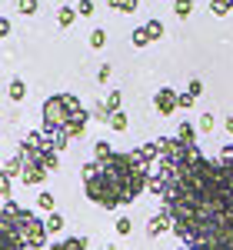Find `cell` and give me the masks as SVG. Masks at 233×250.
<instances>
[{
  "label": "cell",
  "instance_id": "6da1fadb",
  "mask_svg": "<svg viewBox=\"0 0 233 250\" xmlns=\"http://www.w3.org/2000/svg\"><path fill=\"white\" fill-rule=\"evenodd\" d=\"M10 230L17 233L20 240H27V247L30 250H43L47 247V224H43V220H40V217H34V213L30 210H23V220H20L17 227H10Z\"/></svg>",
  "mask_w": 233,
  "mask_h": 250
},
{
  "label": "cell",
  "instance_id": "7a4b0ae2",
  "mask_svg": "<svg viewBox=\"0 0 233 250\" xmlns=\"http://www.w3.org/2000/svg\"><path fill=\"white\" fill-rule=\"evenodd\" d=\"M70 107H67V97L63 94H54L43 100V124H54V127H67L70 120Z\"/></svg>",
  "mask_w": 233,
  "mask_h": 250
},
{
  "label": "cell",
  "instance_id": "3957f363",
  "mask_svg": "<svg viewBox=\"0 0 233 250\" xmlns=\"http://www.w3.org/2000/svg\"><path fill=\"white\" fill-rule=\"evenodd\" d=\"M40 134H43V140H47V147H50V150H57V154L70 144V134H67L63 127H54V124H43V127H40Z\"/></svg>",
  "mask_w": 233,
  "mask_h": 250
},
{
  "label": "cell",
  "instance_id": "277c9868",
  "mask_svg": "<svg viewBox=\"0 0 233 250\" xmlns=\"http://www.w3.org/2000/svg\"><path fill=\"white\" fill-rule=\"evenodd\" d=\"M154 107L160 110V114H174L176 107H180V94L170 90V87H163V90H156V94H154Z\"/></svg>",
  "mask_w": 233,
  "mask_h": 250
},
{
  "label": "cell",
  "instance_id": "5b68a950",
  "mask_svg": "<svg viewBox=\"0 0 233 250\" xmlns=\"http://www.w3.org/2000/svg\"><path fill=\"white\" fill-rule=\"evenodd\" d=\"M167 230H174V217L167 210L154 213V217L147 220V233H150V237H160V233H167Z\"/></svg>",
  "mask_w": 233,
  "mask_h": 250
},
{
  "label": "cell",
  "instance_id": "8992f818",
  "mask_svg": "<svg viewBox=\"0 0 233 250\" xmlns=\"http://www.w3.org/2000/svg\"><path fill=\"white\" fill-rule=\"evenodd\" d=\"M43 180H47V170H43V167H23L20 184H27V187H40Z\"/></svg>",
  "mask_w": 233,
  "mask_h": 250
},
{
  "label": "cell",
  "instance_id": "52a82bcc",
  "mask_svg": "<svg viewBox=\"0 0 233 250\" xmlns=\"http://www.w3.org/2000/svg\"><path fill=\"white\" fill-rule=\"evenodd\" d=\"M147 190L154 193V197H160V200H167V193H170V184H167L160 173H150V180H147Z\"/></svg>",
  "mask_w": 233,
  "mask_h": 250
},
{
  "label": "cell",
  "instance_id": "ba28073f",
  "mask_svg": "<svg viewBox=\"0 0 233 250\" xmlns=\"http://www.w3.org/2000/svg\"><path fill=\"white\" fill-rule=\"evenodd\" d=\"M63 130L70 134V140L83 137V130H87V114H74L70 120H67V127H63Z\"/></svg>",
  "mask_w": 233,
  "mask_h": 250
},
{
  "label": "cell",
  "instance_id": "9c48e42d",
  "mask_svg": "<svg viewBox=\"0 0 233 250\" xmlns=\"http://www.w3.org/2000/svg\"><path fill=\"white\" fill-rule=\"evenodd\" d=\"M0 240H3V250H27V240H20L10 227H0Z\"/></svg>",
  "mask_w": 233,
  "mask_h": 250
},
{
  "label": "cell",
  "instance_id": "30bf717a",
  "mask_svg": "<svg viewBox=\"0 0 233 250\" xmlns=\"http://www.w3.org/2000/svg\"><path fill=\"white\" fill-rule=\"evenodd\" d=\"M114 144H107V140H97V144H94V160H97V164H110V160H114Z\"/></svg>",
  "mask_w": 233,
  "mask_h": 250
},
{
  "label": "cell",
  "instance_id": "8fae6325",
  "mask_svg": "<svg viewBox=\"0 0 233 250\" xmlns=\"http://www.w3.org/2000/svg\"><path fill=\"white\" fill-rule=\"evenodd\" d=\"M20 160H23V167H40V157L43 150H34V147H27V144H20Z\"/></svg>",
  "mask_w": 233,
  "mask_h": 250
},
{
  "label": "cell",
  "instance_id": "7c38bea8",
  "mask_svg": "<svg viewBox=\"0 0 233 250\" xmlns=\"http://www.w3.org/2000/svg\"><path fill=\"white\" fill-rule=\"evenodd\" d=\"M37 207H40L43 213H47V217H50V213H54V207H57V197H54L50 190H40V197H37Z\"/></svg>",
  "mask_w": 233,
  "mask_h": 250
},
{
  "label": "cell",
  "instance_id": "4fadbf2b",
  "mask_svg": "<svg viewBox=\"0 0 233 250\" xmlns=\"http://www.w3.org/2000/svg\"><path fill=\"white\" fill-rule=\"evenodd\" d=\"M176 137H180L183 144H196V127H194V124H187V120H180V130H176Z\"/></svg>",
  "mask_w": 233,
  "mask_h": 250
},
{
  "label": "cell",
  "instance_id": "5bb4252c",
  "mask_svg": "<svg viewBox=\"0 0 233 250\" xmlns=\"http://www.w3.org/2000/svg\"><path fill=\"white\" fill-rule=\"evenodd\" d=\"M103 104H107V110H110V114H120V107H123V94H120V90H110Z\"/></svg>",
  "mask_w": 233,
  "mask_h": 250
},
{
  "label": "cell",
  "instance_id": "9a60e30c",
  "mask_svg": "<svg viewBox=\"0 0 233 250\" xmlns=\"http://www.w3.org/2000/svg\"><path fill=\"white\" fill-rule=\"evenodd\" d=\"M3 173H7V177H23V160H20V157L7 160V164H3Z\"/></svg>",
  "mask_w": 233,
  "mask_h": 250
},
{
  "label": "cell",
  "instance_id": "2e32d148",
  "mask_svg": "<svg viewBox=\"0 0 233 250\" xmlns=\"http://www.w3.org/2000/svg\"><path fill=\"white\" fill-rule=\"evenodd\" d=\"M57 160H60L57 150H43V157H40V167H43V170H57Z\"/></svg>",
  "mask_w": 233,
  "mask_h": 250
},
{
  "label": "cell",
  "instance_id": "e0dca14e",
  "mask_svg": "<svg viewBox=\"0 0 233 250\" xmlns=\"http://www.w3.org/2000/svg\"><path fill=\"white\" fill-rule=\"evenodd\" d=\"M210 14L214 17H227V14H233V7L227 0H210Z\"/></svg>",
  "mask_w": 233,
  "mask_h": 250
},
{
  "label": "cell",
  "instance_id": "ac0fdd59",
  "mask_svg": "<svg viewBox=\"0 0 233 250\" xmlns=\"http://www.w3.org/2000/svg\"><path fill=\"white\" fill-rule=\"evenodd\" d=\"M174 14H176L180 20L190 17V14H194V0H176V3H174Z\"/></svg>",
  "mask_w": 233,
  "mask_h": 250
},
{
  "label": "cell",
  "instance_id": "d6986e66",
  "mask_svg": "<svg viewBox=\"0 0 233 250\" xmlns=\"http://www.w3.org/2000/svg\"><path fill=\"white\" fill-rule=\"evenodd\" d=\"M7 97H10V100H23V97H27V83H23V80H14L10 90H7Z\"/></svg>",
  "mask_w": 233,
  "mask_h": 250
},
{
  "label": "cell",
  "instance_id": "ffe728a7",
  "mask_svg": "<svg viewBox=\"0 0 233 250\" xmlns=\"http://www.w3.org/2000/svg\"><path fill=\"white\" fill-rule=\"evenodd\" d=\"M136 3H140V0H110V7H114V10H120V14H134Z\"/></svg>",
  "mask_w": 233,
  "mask_h": 250
},
{
  "label": "cell",
  "instance_id": "44dd1931",
  "mask_svg": "<svg viewBox=\"0 0 233 250\" xmlns=\"http://www.w3.org/2000/svg\"><path fill=\"white\" fill-rule=\"evenodd\" d=\"M60 247L63 250H87V237H67Z\"/></svg>",
  "mask_w": 233,
  "mask_h": 250
},
{
  "label": "cell",
  "instance_id": "7402d4cb",
  "mask_svg": "<svg viewBox=\"0 0 233 250\" xmlns=\"http://www.w3.org/2000/svg\"><path fill=\"white\" fill-rule=\"evenodd\" d=\"M40 0H17V10L23 14V17H30V14H37Z\"/></svg>",
  "mask_w": 233,
  "mask_h": 250
},
{
  "label": "cell",
  "instance_id": "603a6c76",
  "mask_svg": "<svg viewBox=\"0 0 233 250\" xmlns=\"http://www.w3.org/2000/svg\"><path fill=\"white\" fill-rule=\"evenodd\" d=\"M74 17H77V14H74V7H60V10H57L60 27H70V23H74Z\"/></svg>",
  "mask_w": 233,
  "mask_h": 250
},
{
  "label": "cell",
  "instance_id": "cb8c5ba5",
  "mask_svg": "<svg viewBox=\"0 0 233 250\" xmlns=\"http://www.w3.org/2000/svg\"><path fill=\"white\" fill-rule=\"evenodd\" d=\"M43 224H47V230H50V233H60V230H63V217H60V213H50Z\"/></svg>",
  "mask_w": 233,
  "mask_h": 250
},
{
  "label": "cell",
  "instance_id": "d4e9b609",
  "mask_svg": "<svg viewBox=\"0 0 233 250\" xmlns=\"http://www.w3.org/2000/svg\"><path fill=\"white\" fill-rule=\"evenodd\" d=\"M10 180H14V177L0 173V197H3V204H10V200H14V197H10Z\"/></svg>",
  "mask_w": 233,
  "mask_h": 250
},
{
  "label": "cell",
  "instance_id": "484cf974",
  "mask_svg": "<svg viewBox=\"0 0 233 250\" xmlns=\"http://www.w3.org/2000/svg\"><path fill=\"white\" fill-rule=\"evenodd\" d=\"M130 40H134V47H147V43H150V34H147V27H136Z\"/></svg>",
  "mask_w": 233,
  "mask_h": 250
},
{
  "label": "cell",
  "instance_id": "4316f807",
  "mask_svg": "<svg viewBox=\"0 0 233 250\" xmlns=\"http://www.w3.org/2000/svg\"><path fill=\"white\" fill-rule=\"evenodd\" d=\"M94 14H97L94 0H80V3H77V17H94Z\"/></svg>",
  "mask_w": 233,
  "mask_h": 250
},
{
  "label": "cell",
  "instance_id": "83f0119b",
  "mask_svg": "<svg viewBox=\"0 0 233 250\" xmlns=\"http://www.w3.org/2000/svg\"><path fill=\"white\" fill-rule=\"evenodd\" d=\"M103 43H107V30H103V27H97V30L90 34V47H94V50H100Z\"/></svg>",
  "mask_w": 233,
  "mask_h": 250
},
{
  "label": "cell",
  "instance_id": "f1b7e54d",
  "mask_svg": "<svg viewBox=\"0 0 233 250\" xmlns=\"http://www.w3.org/2000/svg\"><path fill=\"white\" fill-rule=\"evenodd\" d=\"M94 117H97L100 124H110V117H114V114L107 110V104H100V100H97V107H94Z\"/></svg>",
  "mask_w": 233,
  "mask_h": 250
},
{
  "label": "cell",
  "instance_id": "f546056e",
  "mask_svg": "<svg viewBox=\"0 0 233 250\" xmlns=\"http://www.w3.org/2000/svg\"><path fill=\"white\" fill-rule=\"evenodd\" d=\"M147 34H150V40H160L163 37V23H160V20H150V23H147Z\"/></svg>",
  "mask_w": 233,
  "mask_h": 250
},
{
  "label": "cell",
  "instance_id": "4dcf8cb0",
  "mask_svg": "<svg viewBox=\"0 0 233 250\" xmlns=\"http://www.w3.org/2000/svg\"><path fill=\"white\" fill-rule=\"evenodd\" d=\"M110 127H114V130H127V114H123V110L114 114V117H110Z\"/></svg>",
  "mask_w": 233,
  "mask_h": 250
},
{
  "label": "cell",
  "instance_id": "1f68e13d",
  "mask_svg": "<svg viewBox=\"0 0 233 250\" xmlns=\"http://www.w3.org/2000/svg\"><path fill=\"white\" fill-rule=\"evenodd\" d=\"M196 120H200L196 127H200L203 134H210V130H214V117H210V114H200V117H196Z\"/></svg>",
  "mask_w": 233,
  "mask_h": 250
},
{
  "label": "cell",
  "instance_id": "d6a6232c",
  "mask_svg": "<svg viewBox=\"0 0 233 250\" xmlns=\"http://www.w3.org/2000/svg\"><path fill=\"white\" fill-rule=\"evenodd\" d=\"M67 97V107H70V114H83V107H80V100L74 94H63Z\"/></svg>",
  "mask_w": 233,
  "mask_h": 250
},
{
  "label": "cell",
  "instance_id": "836d02e7",
  "mask_svg": "<svg viewBox=\"0 0 233 250\" xmlns=\"http://www.w3.org/2000/svg\"><path fill=\"white\" fill-rule=\"evenodd\" d=\"M220 164L233 167V147H223V150H220Z\"/></svg>",
  "mask_w": 233,
  "mask_h": 250
},
{
  "label": "cell",
  "instance_id": "e575fe53",
  "mask_svg": "<svg viewBox=\"0 0 233 250\" xmlns=\"http://www.w3.org/2000/svg\"><path fill=\"white\" fill-rule=\"evenodd\" d=\"M116 233H120V237H127V233H130V220H127V217H120V220H116Z\"/></svg>",
  "mask_w": 233,
  "mask_h": 250
},
{
  "label": "cell",
  "instance_id": "d590c367",
  "mask_svg": "<svg viewBox=\"0 0 233 250\" xmlns=\"http://www.w3.org/2000/svg\"><path fill=\"white\" fill-rule=\"evenodd\" d=\"M194 94H180V110H187V107H194Z\"/></svg>",
  "mask_w": 233,
  "mask_h": 250
},
{
  "label": "cell",
  "instance_id": "8d00e7d4",
  "mask_svg": "<svg viewBox=\"0 0 233 250\" xmlns=\"http://www.w3.org/2000/svg\"><path fill=\"white\" fill-rule=\"evenodd\" d=\"M187 94L200 97V94H203V83H200V80H190V87H187Z\"/></svg>",
  "mask_w": 233,
  "mask_h": 250
},
{
  "label": "cell",
  "instance_id": "74e56055",
  "mask_svg": "<svg viewBox=\"0 0 233 250\" xmlns=\"http://www.w3.org/2000/svg\"><path fill=\"white\" fill-rule=\"evenodd\" d=\"M97 80H100V83H103V80H110V67H100V70H97Z\"/></svg>",
  "mask_w": 233,
  "mask_h": 250
},
{
  "label": "cell",
  "instance_id": "f35d334b",
  "mask_svg": "<svg viewBox=\"0 0 233 250\" xmlns=\"http://www.w3.org/2000/svg\"><path fill=\"white\" fill-rule=\"evenodd\" d=\"M227 134H230V137H233V114H230V117H227Z\"/></svg>",
  "mask_w": 233,
  "mask_h": 250
}]
</instances>
